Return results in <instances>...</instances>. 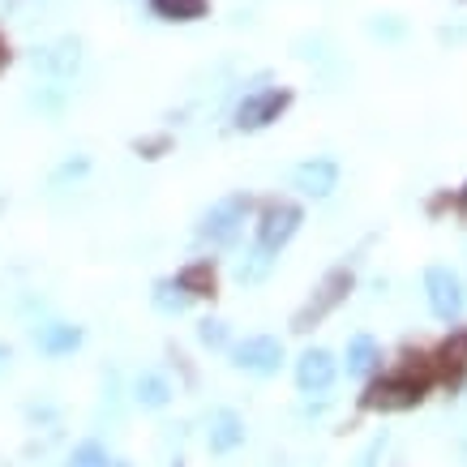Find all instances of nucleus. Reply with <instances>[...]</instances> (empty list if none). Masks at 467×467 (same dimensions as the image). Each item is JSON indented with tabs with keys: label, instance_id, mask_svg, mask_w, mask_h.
I'll list each match as a JSON object with an SVG mask.
<instances>
[{
	"label": "nucleus",
	"instance_id": "obj_1",
	"mask_svg": "<svg viewBox=\"0 0 467 467\" xmlns=\"http://www.w3.org/2000/svg\"><path fill=\"white\" fill-rule=\"evenodd\" d=\"M429 390V373H411V368H399L382 382H373L365 390V408L373 411H408L416 408Z\"/></svg>",
	"mask_w": 467,
	"mask_h": 467
},
{
	"label": "nucleus",
	"instance_id": "obj_2",
	"mask_svg": "<svg viewBox=\"0 0 467 467\" xmlns=\"http://www.w3.org/2000/svg\"><path fill=\"white\" fill-rule=\"evenodd\" d=\"M425 292H429V309L438 322H459L463 317V284H459V275L446 266H429L425 270Z\"/></svg>",
	"mask_w": 467,
	"mask_h": 467
},
{
	"label": "nucleus",
	"instance_id": "obj_3",
	"mask_svg": "<svg viewBox=\"0 0 467 467\" xmlns=\"http://www.w3.org/2000/svg\"><path fill=\"white\" fill-rule=\"evenodd\" d=\"M348 292H352V270H330L322 284H317V292L309 296V305L292 317V326H296V330H313V326L322 322L335 305H343V300H348Z\"/></svg>",
	"mask_w": 467,
	"mask_h": 467
},
{
	"label": "nucleus",
	"instance_id": "obj_4",
	"mask_svg": "<svg viewBox=\"0 0 467 467\" xmlns=\"http://www.w3.org/2000/svg\"><path fill=\"white\" fill-rule=\"evenodd\" d=\"M300 206H292V202H275V206H266V214H262V223H257V254H279L292 236H296L300 227Z\"/></svg>",
	"mask_w": 467,
	"mask_h": 467
},
{
	"label": "nucleus",
	"instance_id": "obj_5",
	"mask_svg": "<svg viewBox=\"0 0 467 467\" xmlns=\"http://www.w3.org/2000/svg\"><path fill=\"white\" fill-rule=\"evenodd\" d=\"M244 214H249V198H241V193H236V198H223L219 206L206 211L198 236L202 241H211V244H232L236 241V232H241V223H244Z\"/></svg>",
	"mask_w": 467,
	"mask_h": 467
},
{
	"label": "nucleus",
	"instance_id": "obj_6",
	"mask_svg": "<svg viewBox=\"0 0 467 467\" xmlns=\"http://www.w3.org/2000/svg\"><path fill=\"white\" fill-rule=\"evenodd\" d=\"M232 365L244 368V373H257V378L279 373V365H284V343L270 339V335H254V339H244L232 348Z\"/></svg>",
	"mask_w": 467,
	"mask_h": 467
},
{
	"label": "nucleus",
	"instance_id": "obj_7",
	"mask_svg": "<svg viewBox=\"0 0 467 467\" xmlns=\"http://www.w3.org/2000/svg\"><path fill=\"white\" fill-rule=\"evenodd\" d=\"M296 386L305 395H326L335 386V356L326 352V348H309L296 360Z\"/></svg>",
	"mask_w": 467,
	"mask_h": 467
},
{
	"label": "nucleus",
	"instance_id": "obj_8",
	"mask_svg": "<svg viewBox=\"0 0 467 467\" xmlns=\"http://www.w3.org/2000/svg\"><path fill=\"white\" fill-rule=\"evenodd\" d=\"M287 108V90H257L236 108V125L241 129H262L270 120H279V112Z\"/></svg>",
	"mask_w": 467,
	"mask_h": 467
},
{
	"label": "nucleus",
	"instance_id": "obj_9",
	"mask_svg": "<svg viewBox=\"0 0 467 467\" xmlns=\"http://www.w3.org/2000/svg\"><path fill=\"white\" fill-rule=\"evenodd\" d=\"M292 181H296L300 193H309V198H326L335 184H339V168L330 163V159H309V163H300L292 171Z\"/></svg>",
	"mask_w": 467,
	"mask_h": 467
},
{
	"label": "nucleus",
	"instance_id": "obj_10",
	"mask_svg": "<svg viewBox=\"0 0 467 467\" xmlns=\"http://www.w3.org/2000/svg\"><path fill=\"white\" fill-rule=\"evenodd\" d=\"M433 368L441 373V382H451V386L463 382V378H467V330H454L451 339L441 343Z\"/></svg>",
	"mask_w": 467,
	"mask_h": 467
},
{
	"label": "nucleus",
	"instance_id": "obj_11",
	"mask_svg": "<svg viewBox=\"0 0 467 467\" xmlns=\"http://www.w3.org/2000/svg\"><path fill=\"white\" fill-rule=\"evenodd\" d=\"M214 454H232L244 441V420L236 411H214L211 416V433H206Z\"/></svg>",
	"mask_w": 467,
	"mask_h": 467
},
{
	"label": "nucleus",
	"instance_id": "obj_12",
	"mask_svg": "<svg viewBox=\"0 0 467 467\" xmlns=\"http://www.w3.org/2000/svg\"><path fill=\"white\" fill-rule=\"evenodd\" d=\"M78 60H82L78 39H60L57 47H43V52H35V65H39L43 73H52V78H69V73L78 69Z\"/></svg>",
	"mask_w": 467,
	"mask_h": 467
},
{
	"label": "nucleus",
	"instance_id": "obj_13",
	"mask_svg": "<svg viewBox=\"0 0 467 467\" xmlns=\"http://www.w3.org/2000/svg\"><path fill=\"white\" fill-rule=\"evenodd\" d=\"M43 356H69L78 343H82V330L78 326H65V322H47L39 326V335H35Z\"/></svg>",
	"mask_w": 467,
	"mask_h": 467
},
{
	"label": "nucleus",
	"instance_id": "obj_14",
	"mask_svg": "<svg viewBox=\"0 0 467 467\" xmlns=\"http://www.w3.org/2000/svg\"><path fill=\"white\" fill-rule=\"evenodd\" d=\"M382 360V348L368 339V335H356L352 343H348V373H356V378H365L368 368Z\"/></svg>",
	"mask_w": 467,
	"mask_h": 467
},
{
	"label": "nucleus",
	"instance_id": "obj_15",
	"mask_svg": "<svg viewBox=\"0 0 467 467\" xmlns=\"http://www.w3.org/2000/svg\"><path fill=\"white\" fill-rule=\"evenodd\" d=\"M176 284L189 292V296H214V270L211 262H193V266H184L176 275Z\"/></svg>",
	"mask_w": 467,
	"mask_h": 467
},
{
	"label": "nucleus",
	"instance_id": "obj_16",
	"mask_svg": "<svg viewBox=\"0 0 467 467\" xmlns=\"http://www.w3.org/2000/svg\"><path fill=\"white\" fill-rule=\"evenodd\" d=\"M133 395H138V403L142 408H163L171 399V386L159 378V373H142L138 382H133Z\"/></svg>",
	"mask_w": 467,
	"mask_h": 467
},
{
	"label": "nucleus",
	"instance_id": "obj_17",
	"mask_svg": "<svg viewBox=\"0 0 467 467\" xmlns=\"http://www.w3.org/2000/svg\"><path fill=\"white\" fill-rule=\"evenodd\" d=\"M150 9L159 17H171V22H193L206 14V0H150Z\"/></svg>",
	"mask_w": 467,
	"mask_h": 467
},
{
	"label": "nucleus",
	"instance_id": "obj_18",
	"mask_svg": "<svg viewBox=\"0 0 467 467\" xmlns=\"http://www.w3.org/2000/svg\"><path fill=\"white\" fill-rule=\"evenodd\" d=\"M189 292H184L176 279H159L155 284V309H163V313H184L189 309Z\"/></svg>",
	"mask_w": 467,
	"mask_h": 467
},
{
	"label": "nucleus",
	"instance_id": "obj_19",
	"mask_svg": "<svg viewBox=\"0 0 467 467\" xmlns=\"http://www.w3.org/2000/svg\"><path fill=\"white\" fill-rule=\"evenodd\" d=\"M69 467H125V463H120V459H112L99 441H86V446H78V451L69 454Z\"/></svg>",
	"mask_w": 467,
	"mask_h": 467
},
{
	"label": "nucleus",
	"instance_id": "obj_20",
	"mask_svg": "<svg viewBox=\"0 0 467 467\" xmlns=\"http://www.w3.org/2000/svg\"><path fill=\"white\" fill-rule=\"evenodd\" d=\"M198 335H202V343H211V348H214V343H223L227 330H223V322H202Z\"/></svg>",
	"mask_w": 467,
	"mask_h": 467
},
{
	"label": "nucleus",
	"instance_id": "obj_21",
	"mask_svg": "<svg viewBox=\"0 0 467 467\" xmlns=\"http://www.w3.org/2000/svg\"><path fill=\"white\" fill-rule=\"evenodd\" d=\"M382 451H386V433H382V438L368 441V451L360 454V467H378V454H382Z\"/></svg>",
	"mask_w": 467,
	"mask_h": 467
},
{
	"label": "nucleus",
	"instance_id": "obj_22",
	"mask_svg": "<svg viewBox=\"0 0 467 467\" xmlns=\"http://www.w3.org/2000/svg\"><path fill=\"white\" fill-rule=\"evenodd\" d=\"M454 202H459V211L467 214V184H463V189H459V198H454Z\"/></svg>",
	"mask_w": 467,
	"mask_h": 467
},
{
	"label": "nucleus",
	"instance_id": "obj_23",
	"mask_svg": "<svg viewBox=\"0 0 467 467\" xmlns=\"http://www.w3.org/2000/svg\"><path fill=\"white\" fill-rule=\"evenodd\" d=\"M9 65V47H5V39H0V69Z\"/></svg>",
	"mask_w": 467,
	"mask_h": 467
},
{
	"label": "nucleus",
	"instance_id": "obj_24",
	"mask_svg": "<svg viewBox=\"0 0 467 467\" xmlns=\"http://www.w3.org/2000/svg\"><path fill=\"white\" fill-rule=\"evenodd\" d=\"M9 365V348H0V368Z\"/></svg>",
	"mask_w": 467,
	"mask_h": 467
}]
</instances>
